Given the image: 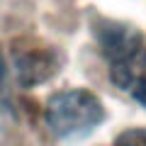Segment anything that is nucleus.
Returning a JSON list of instances; mask_svg holds the SVG:
<instances>
[{
    "label": "nucleus",
    "instance_id": "nucleus-1",
    "mask_svg": "<svg viewBox=\"0 0 146 146\" xmlns=\"http://www.w3.org/2000/svg\"><path fill=\"white\" fill-rule=\"evenodd\" d=\"M95 36L110 68V80L146 107V39L127 22H98Z\"/></svg>",
    "mask_w": 146,
    "mask_h": 146
},
{
    "label": "nucleus",
    "instance_id": "nucleus-2",
    "mask_svg": "<svg viewBox=\"0 0 146 146\" xmlns=\"http://www.w3.org/2000/svg\"><path fill=\"white\" fill-rule=\"evenodd\" d=\"M44 119L56 139H83L102 124L105 107L90 90H61L49 98Z\"/></svg>",
    "mask_w": 146,
    "mask_h": 146
},
{
    "label": "nucleus",
    "instance_id": "nucleus-3",
    "mask_svg": "<svg viewBox=\"0 0 146 146\" xmlns=\"http://www.w3.org/2000/svg\"><path fill=\"white\" fill-rule=\"evenodd\" d=\"M56 54L51 49H29L15 51V71L22 85H36L56 71Z\"/></svg>",
    "mask_w": 146,
    "mask_h": 146
},
{
    "label": "nucleus",
    "instance_id": "nucleus-4",
    "mask_svg": "<svg viewBox=\"0 0 146 146\" xmlns=\"http://www.w3.org/2000/svg\"><path fill=\"white\" fill-rule=\"evenodd\" d=\"M12 119V105H10V95H7V85H5V66L0 58V127H5Z\"/></svg>",
    "mask_w": 146,
    "mask_h": 146
},
{
    "label": "nucleus",
    "instance_id": "nucleus-5",
    "mask_svg": "<svg viewBox=\"0 0 146 146\" xmlns=\"http://www.w3.org/2000/svg\"><path fill=\"white\" fill-rule=\"evenodd\" d=\"M112 146H146V129H127L115 139Z\"/></svg>",
    "mask_w": 146,
    "mask_h": 146
}]
</instances>
